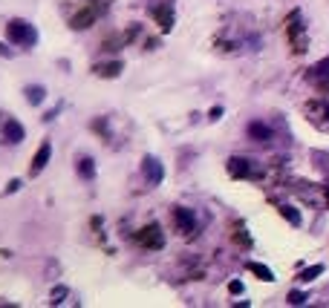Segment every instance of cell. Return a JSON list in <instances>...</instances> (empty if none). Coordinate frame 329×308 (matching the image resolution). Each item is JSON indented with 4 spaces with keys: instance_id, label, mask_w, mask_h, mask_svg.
<instances>
[{
    "instance_id": "obj_1",
    "label": "cell",
    "mask_w": 329,
    "mask_h": 308,
    "mask_svg": "<svg viewBox=\"0 0 329 308\" xmlns=\"http://www.w3.org/2000/svg\"><path fill=\"white\" fill-rule=\"evenodd\" d=\"M6 38H9V44L15 46H32L38 41V29L32 26V23H26V21H9L6 23Z\"/></svg>"
},
{
    "instance_id": "obj_20",
    "label": "cell",
    "mask_w": 329,
    "mask_h": 308,
    "mask_svg": "<svg viewBox=\"0 0 329 308\" xmlns=\"http://www.w3.org/2000/svg\"><path fill=\"white\" fill-rule=\"evenodd\" d=\"M303 302H306L303 291H289V305H303Z\"/></svg>"
},
{
    "instance_id": "obj_3",
    "label": "cell",
    "mask_w": 329,
    "mask_h": 308,
    "mask_svg": "<svg viewBox=\"0 0 329 308\" xmlns=\"http://www.w3.org/2000/svg\"><path fill=\"white\" fill-rule=\"evenodd\" d=\"M174 225L182 236H194V230H197V216H194V210L188 207H174Z\"/></svg>"
},
{
    "instance_id": "obj_4",
    "label": "cell",
    "mask_w": 329,
    "mask_h": 308,
    "mask_svg": "<svg viewBox=\"0 0 329 308\" xmlns=\"http://www.w3.org/2000/svg\"><path fill=\"white\" fill-rule=\"evenodd\" d=\"M306 113H309V121L317 130H329V104L326 101H309L306 104Z\"/></svg>"
},
{
    "instance_id": "obj_11",
    "label": "cell",
    "mask_w": 329,
    "mask_h": 308,
    "mask_svg": "<svg viewBox=\"0 0 329 308\" xmlns=\"http://www.w3.org/2000/svg\"><path fill=\"white\" fill-rule=\"evenodd\" d=\"M309 78L317 81V84H326V81H329V58L317 61L315 67H312V72H309Z\"/></svg>"
},
{
    "instance_id": "obj_7",
    "label": "cell",
    "mask_w": 329,
    "mask_h": 308,
    "mask_svg": "<svg viewBox=\"0 0 329 308\" xmlns=\"http://www.w3.org/2000/svg\"><path fill=\"white\" fill-rule=\"evenodd\" d=\"M139 242L144 245V248H162V245H164L162 228H159V225H147V228H141Z\"/></svg>"
},
{
    "instance_id": "obj_2",
    "label": "cell",
    "mask_w": 329,
    "mask_h": 308,
    "mask_svg": "<svg viewBox=\"0 0 329 308\" xmlns=\"http://www.w3.org/2000/svg\"><path fill=\"white\" fill-rule=\"evenodd\" d=\"M289 41H292L294 52H306V46H309L306 23H303V15H300V12H292V15H289Z\"/></svg>"
},
{
    "instance_id": "obj_23",
    "label": "cell",
    "mask_w": 329,
    "mask_h": 308,
    "mask_svg": "<svg viewBox=\"0 0 329 308\" xmlns=\"http://www.w3.org/2000/svg\"><path fill=\"white\" fill-rule=\"evenodd\" d=\"M18 187H21V182L15 179V182H9V187H6V193H12V190H18Z\"/></svg>"
},
{
    "instance_id": "obj_10",
    "label": "cell",
    "mask_w": 329,
    "mask_h": 308,
    "mask_svg": "<svg viewBox=\"0 0 329 308\" xmlns=\"http://www.w3.org/2000/svg\"><path fill=\"white\" fill-rule=\"evenodd\" d=\"M248 136L254 138V141H269L271 138V127L263 124V121H251V124H248Z\"/></svg>"
},
{
    "instance_id": "obj_22",
    "label": "cell",
    "mask_w": 329,
    "mask_h": 308,
    "mask_svg": "<svg viewBox=\"0 0 329 308\" xmlns=\"http://www.w3.org/2000/svg\"><path fill=\"white\" fill-rule=\"evenodd\" d=\"M228 291H231V294H243V282H240V279H234V282L228 285Z\"/></svg>"
},
{
    "instance_id": "obj_18",
    "label": "cell",
    "mask_w": 329,
    "mask_h": 308,
    "mask_svg": "<svg viewBox=\"0 0 329 308\" xmlns=\"http://www.w3.org/2000/svg\"><path fill=\"white\" fill-rule=\"evenodd\" d=\"M280 213H283L286 219H289L292 225H300V213H297L294 207H289V205H280Z\"/></svg>"
},
{
    "instance_id": "obj_12",
    "label": "cell",
    "mask_w": 329,
    "mask_h": 308,
    "mask_svg": "<svg viewBox=\"0 0 329 308\" xmlns=\"http://www.w3.org/2000/svg\"><path fill=\"white\" fill-rule=\"evenodd\" d=\"M153 15L159 18V26H162L164 32L171 29V23H174V9H171V3H164V6H156L153 9Z\"/></svg>"
},
{
    "instance_id": "obj_14",
    "label": "cell",
    "mask_w": 329,
    "mask_h": 308,
    "mask_svg": "<svg viewBox=\"0 0 329 308\" xmlns=\"http://www.w3.org/2000/svg\"><path fill=\"white\" fill-rule=\"evenodd\" d=\"M98 75H101V78H116L118 72H121V64H118V61H113V64H98Z\"/></svg>"
},
{
    "instance_id": "obj_16",
    "label": "cell",
    "mask_w": 329,
    "mask_h": 308,
    "mask_svg": "<svg viewBox=\"0 0 329 308\" xmlns=\"http://www.w3.org/2000/svg\"><path fill=\"white\" fill-rule=\"evenodd\" d=\"M248 271L251 274H257V279H274V274H271V268H266V265H260V262H248Z\"/></svg>"
},
{
    "instance_id": "obj_15",
    "label": "cell",
    "mask_w": 329,
    "mask_h": 308,
    "mask_svg": "<svg viewBox=\"0 0 329 308\" xmlns=\"http://www.w3.org/2000/svg\"><path fill=\"white\" fill-rule=\"evenodd\" d=\"M44 98H47V90H44V87H35V84L26 87V101L29 104H41Z\"/></svg>"
},
{
    "instance_id": "obj_9",
    "label": "cell",
    "mask_w": 329,
    "mask_h": 308,
    "mask_svg": "<svg viewBox=\"0 0 329 308\" xmlns=\"http://www.w3.org/2000/svg\"><path fill=\"white\" fill-rule=\"evenodd\" d=\"M3 136H6L9 144H21L26 138V130H24L21 121H6V124H3Z\"/></svg>"
},
{
    "instance_id": "obj_17",
    "label": "cell",
    "mask_w": 329,
    "mask_h": 308,
    "mask_svg": "<svg viewBox=\"0 0 329 308\" xmlns=\"http://www.w3.org/2000/svg\"><path fill=\"white\" fill-rule=\"evenodd\" d=\"M320 274H323V265H315V268H306L303 274H300V279H303V282H312V279H317Z\"/></svg>"
},
{
    "instance_id": "obj_8",
    "label": "cell",
    "mask_w": 329,
    "mask_h": 308,
    "mask_svg": "<svg viewBox=\"0 0 329 308\" xmlns=\"http://www.w3.org/2000/svg\"><path fill=\"white\" fill-rule=\"evenodd\" d=\"M49 156H52V144H49V141H44V144L38 147L35 159H32V167H29V173H32V176H38V173H41V170L49 164Z\"/></svg>"
},
{
    "instance_id": "obj_19",
    "label": "cell",
    "mask_w": 329,
    "mask_h": 308,
    "mask_svg": "<svg viewBox=\"0 0 329 308\" xmlns=\"http://www.w3.org/2000/svg\"><path fill=\"white\" fill-rule=\"evenodd\" d=\"M75 29H87V26H93V12H87V15H78L75 21H72Z\"/></svg>"
},
{
    "instance_id": "obj_5",
    "label": "cell",
    "mask_w": 329,
    "mask_h": 308,
    "mask_svg": "<svg viewBox=\"0 0 329 308\" xmlns=\"http://www.w3.org/2000/svg\"><path fill=\"white\" fill-rule=\"evenodd\" d=\"M141 176H144V182L147 184H162L164 179V167L159 159H153V156H144V161H141Z\"/></svg>"
},
{
    "instance_id": "obj_6",
    "label": "cell",
    "mask_w": 329,
    "mask_h": 308,
    "mask_svg": "<svg viewBox=\"0 0 329 308\" xmlns=\"http://www.w3.org/2000/svg\"><path fill=\"white\" fill-rule=\"evenodd\" d=\"M228 173L234 179H248V176H254V161L243 159V156H231L228 159Z\"/></svg>"
},
{
    "instance_id": "obj_21",
    "label": "cell",
    "mask_w": 329,
    "mask_h": 308,
    "mask_svg": "<svg viewBox=\"0 0 329 308\" xmlns=\"http://www.w3.org/2000/svg\"><path fill=\"white\" fill-rule=\"evenodd\" d=\"M64 297H67V288H55L52 291V302H61Z\"/></svg>"
},
{
    "instance_id": "obj_24",
    "label": "cell",
    "mask_w": 329,
    "mask_h": 308,
    "mask_svg": "<svg viewBox=\"0 0 329 308\" xmlns=\"http://www.w3.org/2000/svg\"><path fill=\"white\" fill-rule=\"evenodd\" d=\"M220 115H223V110H220V107H214V110H211V121H217Z\"/></svg>"
},
{
    "instance_id": "obj_13",
    "label": "cell",
    "mask_w": 329,
    "mask_h": 308,
    "mask_svg": "<svg viewBox=\"0 0 329 308\" xmlns=\"http://www.w3.org/2000/svg\"><path fill=\"white\" fill-rule=\"evenodd\" d=\"M78 176H84V179H95V164L90 156H81L78 159Z\"/></svg>"
}]
</instances>
